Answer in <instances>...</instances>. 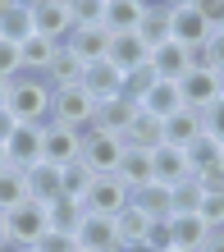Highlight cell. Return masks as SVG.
<instances>
[{"mask_svg":"<svg viewBox=\"0 0 224 252\" xmlns=\"http://www.w3.org/2000/svg\"><path fill=\"white\" fill-rule=\"evenodd\" d=\"M106 60H110L119 73H133V69H146L151 51L142 46V37H138V32H128V37H110V55H106Z\"/></svg>","mask_w":224,"mask_h":252,"instance_id":"603a6c76","label":"cell"},{"mask_svg":"<svg viewBox=\"0 0 224 252\" xmlns=\"http://www.w3.org/2000/svg\"><path fill=\"white\" fill-rule=\"evenodd\" d=\"M78 87L101 106V101L124 96V73H119L110 60H96V64H83V83H78Z\"/></svg>","mask_w":224,"mask_h":252,"instance_id":"30bf717a","label":"cell"},{"mask_svg":"<svg viewBox=\"0 0 224 252\" xmlns=\"http://www.w3.org/2000/svg\"><path fill=\"white\" fill-rule=\"evenodd\" d=\"M133 115H138V106H133V101H124V96L101 101V106H96V120H92V128L124 138V133H128V124H133Z\"/></svg>","mask_w":224,"mask_h":252,"instance_id":"484cf974","label":"cell"},{"mask_svg":"<svg viewBox=\"0 0 224 252\" xmlns=\"http://www.w3.org/2000/svg\"><path fill=\"white\" fill-rule=\"evenodd\" d=\"M41 160L55 170H69L83 160V133L64 124H41Z\"/></svg>","mask_w":224,"mask_h":252,"instance_id":"3957f363","label":"cell"},{"mask_svg":"<svg viewBox=\"0 0 224 252\" xmlns=\"http://www.w3.org/2000/svg\"><path fill=\"white\" fill-rule=\"evenodd\" d=\"M69 14H73V28H101V19H106V0H73Z\"/></svg>","mask_w":224,"mask_h":252,"instance_id":"8d00e7d4","label":"cell"},{"mask_svg":"<svg viewBox=\"0 0 224 252\" xmlns=\"http://www.w3.org/2000/svg\"><path fill=\"white\" fill-rule=\"evenodd\" d=\"M14 128H19V120L9 115V106H0V142H9V138H14Z\"/></svg>","mask_w":224,"mask_h":252,"instance_id":"ee69618b","label":"cell"},{"mask_svg":"<svg viewBox=\"0 0 224 252\" xmlns=\"http://www.w3.org/2000/svg\"><path fill=\"white\" fill-rule=\"evenodd\" d=\"M51 101L55 92L46 87V78H37V73H19V78L9 83V115L19 124H51Z\"/></svg>","mask_w":224,"mask_h":252,"instance_id":"6da1fadb","label":"cell"},{"mask_svg":"<svg viewBox=\"0 0 224 252\" xmlns=\"http://www.w3.org/2000/svg\"><path fill=\"white\" fill-rule=\"evenodd\" d=\"M5 229H9V243L19 248H37V239L51 229V216L41 202H19L14 211H5Z\"/></svg>","mask_w":224,"mask_h":252,"instance_id":"277c9868","label":"cell"},{"mask_svg":"<svg viewBox=\"0 0 224 252\" xmlns=\"http://www.w3.org/2000/svg\"><path fill=\"white\" fill-rule=\"evenodd\" d=\"M220 170H224V156H220Z\"/></svg>","mask_w":224,"mask_h":252,"instance_id":"816d5d0a","label":"cell"},{"mask_svg":"<svg viewBox=\"0 0 224 252\" xmlns=\"http://www.w3.org/2000/svg\"><path fill=\"white\" fill-rule=\"evenodd\" d=\"M46 216H51V229H59V234H78V225L87 220V206H83L78 197H55V202L46 206Z\"/></svg>","mask_w":224,"mask_h":252,"instance_id":"4dcf8cb0","label":"cell"},{"mask_svg":"<svg viewBox=\"0 0 224 252\" xmlns=\"http://www.w3.org/2000/svg\"><path fill=\"white\" fill-rule=\"evenodd\" d=\"M146 64H151L156 78L178 83V78L192 69V51H188V46H178V41H165V46H156V51H151V60H146Z\"/></svg>","mask_w":224,"mask_h":252,"instance_id":"9a60e30c","label":"cell"},{"mask_svg":"<svg viewBox=\"0 0 224 252\" xmlns=\"http://www.w3.org/2000/svg\"><path fill=\"white\" fill-rule=\"evenodd\" d=\"M9 243V229H5V211H0V248Z\"/></svg>","mask_w":224,"mask_h":252,"instance_id":"7dc6e473","label":"cell"},{"mask_svg":"<svg viewBox=\"0 0 224 252\" xmlns=\"http://www.w3.org/2000/svg\"><path fill=\"white\" fill-rule=\"evenodd\" d=\"M92 179H96V174L87 170L83 160H78V165H69V170H64V197H78V202H83L87 188H92Z\"/></svg>","mask_w":224,"mask_h":252,"instance_id":"74e56055","label":"cell"},{"mask_svg":"<svg viewBox=\"0 0 224 252\" xmlns=\"http://www.w3.org/2000/svg\"><path fill=\"white\" fill-rule=\"evenodd\" d=\"M206 138H215V142H224V96L215 101L211 110H206Z\"/></svg>","mask_w":224,"mask_h":252,"instance_id":"b9f144b4","label":"cell"},{"mask_svg":"<svg viewBox=\"0 0 224 252\" xmlns=\"http://www.w3.org/2000/svg\"><path fill=\"white\" fill-rule=\"evenodd\" d=\"M9 83H14V78H0V106L9 101Z\"/></svg>","mask_w":224,"mask_h":252,"instance_id":"bcb514c9","label":"cell"},{"mask_svg":"<svg viewBox=\"0 0 224 252\" xmlns=\"http://www.w3.org/2000/svg\"><path fill=\"white\" fill-rule=\"evenodd\" d=\"M142 110H146V115H156V120H169L174 110H183L178 83H165V78H156V87H151V92H146V101H142Z\"/></svg>","mask_w":224,"mask_h":252,"instance_id":"f546056e","label":"cell"},{"mask_svg":"<svg viewBox=\"0 0 224 252\" xmlns=\"http://www.w3.org/2000/svg\"><path fill=\"white\" fill-rule=\"evenodd\" d=\"M124 142L128 147H138V152H156L160 142H165V120H156V115H146L138 106V115H133V124L124 133Z\"/></svg>","mask_w":224,"mask_h":252,"instance_id":"cb8c5ba5","label":"cell"},{"mask_svg":"<svg viewBox=\"0 0 224 252\" xmlns=\"http://www.w3.org/2000/svg\"><path fill=\"white\" fill-rule=\"evenodd\" d=\"M55 55H59V46H55V41H46V37H37V32L28 37V41H19V69H23V73H37V78H41V73L51 69Z\"/></svg>","mask_w":224,"mask_h":252,"instance_id":"83f0119b","label":"cell"},{"mask_svg":"<svg viewBox=\"0 0 224 252\" xmlns=\"http://www.w3.org/2000/svg\"><path fill=\"white\" fill-rule=\"evenodd\" d=\"M73 243H78L83 252H124L110 216H87L83 225H78V234H73Z\"/></svg>","mask_w":224,"mask_h":252,"instance_id":"4fadbf2b","label":"cell"},{"mask_svg":"<svg viewBox=\"0 0 224 252\" xmlns=\"http://www.w3.org/2000/svg\"><path fill=\"white\" fill-rule=\"evenodd\" d=\"M64 51L78 64H96V60L110 55V32H106V28H73V32L64 37Z\"/></svg>","mask_w":224,"mask_h":252,"instance_id":"7c38bea8","label":"cell"},{"mask_svg":"<svg viewBox=\"0 0 224 252\" xmlns=\"http://www.w3.org/2000/svg\"><path fill=\"white\" fill-rule=\"evenodd\" d=\"M211 225H206L201 216H174L169 220V243L174 248H183V252H201L206 243H211Z\"/></svg>","mask_w":224,"mask_h":252,"instance_id":"ffe728a7","label":"cell"},{"mask_svg":"<svg viewBox=\"0 0 224 252\" xmlns=\"http://www.w3.org/2000/svg\"><path fill=\"white\" fill-rule=\"evenodd\" d=\"M206 5V19H211V28L215 32H224V0H201Z\"/></svg>","mask_w":224,"mask_h":252,"instance_id":"7bdbcfd3","label":"cell"},{"mask_svg":"<svg viewBox=\"0 0 224 252\" xmlns=\"http://www.w3.org/2000/svg\"><path fill=\"white\" fill-rule=\"evenodd\" d=\"M0 252H28V248H19V243H5V248H0Z\"/></svg>","mask_w":224,"mask_h":252,"instance_id":"681fc988","label":"cell"},{"mask_svg":"<svg viewBox=\"0 0 224 252\" xmlns=\"http://www.w3.org/2000/svg\"><path fill=\"white\" fill-rule=\"evenodd\" d=\"M19 46H14V41H5L0 37V78H19Z\"/></svg>","mask_w":224,"mask_h":252,"instance_id":"ab89813d","label":"cell"},{"mask_svg":"<svg viewBox=\"0 0 224 252\" xmlns=\"http://www.w3.org/2000/svg\"><path fill=\"white\" fill-rule=\"evenodd\" d=\"M188 152V165H192V174H201V170H211V165H220V156H224V142H215V138H201L192 142V147H183Z\"/></svg>","mask_w":224,"mask_h":252,"instance_id":"d6a6232c","label":"cell"},{"mask_svg":"<svg viewBox=\"0 0 224 252\" xmlns=\"http://www.w3.org/2000/svg\"><path fill=\"white\" fill-rule=\"evenodd\" d=\"M201 252H224V234H211V243H206Z\"/></svg>","mask_w":224,"mask_h":252,"instance_id":"f6af8a7d","label":"cell"},{"mask_svg":"<svg viewBox=\"0 0 224 252\" xmlns=\"http://www.w3.org/2000/svg\"><path fill=\"white\" fill-rule=\"evenodd\" d=\"M138 37H142V46H146V51H156V46H165V41H174L169 5H146V14H142V28H138Z\"/></svg>","mask_w":224,"mask_h":252,"instance_id":"4316f807","label":"cell"},{"mask_svg":"<svg viewBox=\"0 0 224 252\" xmlns=\"http://www.w3.org/2000/svg\"><path fill=\"white\" fill-rule=\"evenodd\" d=\"M96 120V101L83 92V87H69V92H55L51 101V124H64V128H78L87 133Z\"/></svg>","mask_w":224,"mask_h":252,"instance_id":"5b68a950","label":"cell"},{"mask_svg":"<svg viewBox=\"0 0 224 252\" xmlns=\"http://www.w3.org/2000/svg\"><path fill=\"white\" fill-rule=\"evenodd\" d=\"M28 252H78V243H73V234H59V229H46L37 239V248H28Z\"/></svg>","mask_w":224,"mask_h":252,"instance_id":"f35d334b","label":"cell"},{"mask_svg":"<svg viewBox=\"0 0 224 252\" xmlns=\"http://www.w3.org/2000/svg\"><path fill=\"white\" fill-rule=\"evenodd\" d=\"M142 14H146L142 0H106V19H101V28H106L110 37H128V32L142 28Z\"/></svg>","mask_w":224,"mask_h":252,"instance_id":"2e32d148","label":"cell"},{"mask_svg":"<svg viewBox=\"0 0 224 252\" xmlns=\"http://www.w3.org/2000/svg\"><path fill=\"white\" fill-rule=\"evenodd\" d=\"M178 96H183L188 110H201V115H206V110L224 96V78H220V73H211V69H188L183 78H178Z\"/></svg>","mask_w":224,"mask_h":252,"instance_id":"52a82bcc","label":"cell"},{"mask_svg":"<svg viewBox=\"0 0 224 252\" xmlns=\"http://www.w3.org/2000/svg\"><path fill=\"white\" fill-rule=\"evenodd\" d=\"M151 87H156V73H151V64H146V69H133V73H124V101H133V106H142Z\"/></svg>","mask_w":224,"mask_h":252,"instance_id":"d590c367","label":"cell"},{"mask_svg":"<svg viewBox=\"0 0 224 252\" xmlns=\"http://www.w3.org/2000/svg\"><path fill=\"white\" fill-rule=\"evenodd\" d=\"M201 206H206V192H201L197 179L174 188V216H201Z\"/></svg>","mask_w":224,"mask_h":252,"instance_id":"e575fe53","label":"cell"},{"mask_svg":"<svg viewBox=\"0 0 224 252\" xmlns=\"http://www.w3.org/2000/svg\"><path fill=\"white\" fill-rule=\"evenodd\" d=\"M9 165V152H5V142H0V170H5Z\"/></svg>","mask_w":224,"mask_h":252,"instance_id":"c3c4849f","label":"cell"},{"mask_svg":"<svg viewBox=\"0 0 224 252\" xmlns=\"http://www.w3.org/2000/svg\"><path fill=\"white\" fill-rule=\"evenodd\" d=\"M128 252H156V248H128Z\"/></svg>","mask_w":224,"mask_h":252,"instance_id":"f907efd6","label":"cell"},{"mask_svg":"<svg viewBox=\"0 0 224 252\" xmlns=\"http://www.w3.org/2000/svg\"><path fill=\"white\" fill-rule=\"evenodd\" d=\"M23 174H28V202L51 206L55 197H64V170H55V165H46V160H37V165L23 170Z\"/></svg>","mask_w":224,"mask_h":252,"instance_id":"5bb4252c","label":"cell"},{"mask_svg":"<svg viewBox=\"0 0 224 252\" xmlns=\"http://www.w3.org/2000/svg\"><path fill=\"white\" fill-rule=\"evenodd\" d=\"M5 152H9V165L32 170L37 160H41V124H19L14 138L5 142Z\"/></svg>","mask_w":224,"mask_h":252,"instance_id":"e0dca14e","label":"cell"},{"mask_svg":"<svg viewBox=\"0 0 224 252\" xmlns=\"http://www.w3.org/2000/svg\"><path fill=\"white\" fill-rule=\"evenodd\" d=\"M0 37L14 41V46L32 37V9L23 0H0Z\"/></svg>","mask_w":224,"mask_h":252,"instance_id":"d4e9b609","label":"cell"},{"mask_svg":"<svg viewBox=\"0 0 224 252\" xmlns=\"http://www.w3.org/2000/svg\"><path fill=\"white\" fill-rule=\"evenodd\" d=\"M128 202H133V192L119 184L114 174H96V179H92V188H87V197H83L87 216H110V220L124 211Z\"/></svg>","mask_w":224,"mask_h":252,"instance_id":"9c48e42d","label":"cell"},{"mask_svg":"<svg viewBox=\"0 0 224 252\" xmlns=\"http://www.w3.org/2000/svg\"><path fill=\"white\" fill-rule=\"evenodd\" d=\"M151 225H156V220H146L142 211H138V206H124V211H119L114 216V234H119V248H146V239H151Z\"/></svg>","mask_w":224,"mask_h":252,"instance_id":"44dd1931","label":"cell"},{"mask_svg":"<svg viewBox=\"0 0 224 252\" xmlns=\"http://www.w3.org/2000/svg\"><path fill=\"white\" fill-rule=\"evenodd\" d=\"M32 9V32L55 41V46H64V37L73 32V14H69V0H37Z\"/></svg>","mask_w":224,"mask_h":252,"instance_id":"ba28073f","label":"cell"},{"mask_svg":"<svg viewBox=\"0 0 224 252\" xmlns=\"http://www.w3.org/2000/svg\"><path fill=\"white\" fill-rule=\"evenodd\" d=\"M169 23H174V41L188 51H201L211 41V19H206V5L201 0H174L169 5Z\"/></svg>","mask_w":224,"mask_h":252,"instance_id":"7a4b0ae2","label":"cell"},{"mask_svg":"<svg viewBox=\"0 0 224 252\" xmlns=\"http://www.w3.org/2000/svg\"><path fill=\"white\" fill-rule=\"evenodd\" d=\"M169 252H183V248H169Z\"/></svg>","mask_w":224,"mask_h":252,"instance_id":"f5cc1de1","label":"cell"},{"mask_svg":"<svg viewBox=\"0 0 224 252\" xmlns=\"http://www.w3.org/2000/svg\"><path fill=\"white\" fill-rule=\"evenodd\" d=\"M192 69H211L224 78V32H211V41L201 51H192Z\"/></svg>","mask_w":224,"mask_h":252,"instance_id":"836d02e7","label":"cell"},{"mask_svg":"<svg viewBox=\"0 0 224 252\" xmlns=\"http://www.w3.org/2000/svg\"><path fill=\"white\" fill-rule=\"evenodd\" d=\"M41 78H46V87H51V92H69V87H78V83H83V64L73 60L64 46H59V55L51 60V69L41 73Z\"/></svg>","mask_w":224,"mask_h":252,"instance_id":"f1b7e54d","label":"cell"},{"mask_svg":"<svg viewBox=\"0 0 224 252\" xmlns=\"http://www.w3.org/2000/svg\"><path fill=\"white\" fill-rule=\"evenodd\" d=\"M151 174H156V184H188L192 179V165H188V152L183 147H169V142H160L156 152H151Z\"/></svg>","mask_w":224,"mask_h":252,"instance_id":"8fae6325","label":"cell"},{"mask_svg":"<svg viewBox=\"0 0 224 252\" xmlns=\"http://www.w3.org/2000/svg\"><path fill=\"white\" fill-rule=\"evenodd\" d=\"M114 179L124 184L128 192H142L146 184L156 179V174H151V152H138V147H124V156H119V170H114Z\"/></svg>","mask_w":224,"mask_h":252,"instance_id":"ac0fdd59","label":"cell"},{"mask_svg":"<svg viewBox=\"0 0 224 252\" xmlns=\"http://www.w3.org/2000/svg\"><path fill=\"white\" fill-rule=\"evenodd\" d=\"M192 179L201 184V192H206V197H224V170H220V165L201 170V174H192Z\"/></svg>","mask_w":224,"mask_h":252,"instance_id":"60d3db41","label":"cell"},{"mask_svg":"<svg viewBox=\"0 0 224 252\" xmlns=\"http://www.w3.org/2000/svg\"><path fill=\"white\" fill-rule=\"evenodd\" d=\"M201 133H206V115L201 110H188L183 106V110H174L169 120H165V142L169 147H192Z\"/></svg>","mask_w":224,"mask_h":252,"instance_id":"7402d4cb","label":"cell"},{"mask_svg":"<svg viewBox=\"0 0 224 252\" xmlns=\"http://www.w3.org/2000/svg\"><path fill=\"white\" fill-rule=\"evenodd\" d=\"M124 138H114V133H101V128H87L83 133V165L92 174H114L119 170V156H124Z\"/></svg>","mask_w":224,"mask_h":252,"instance_id":"8992f818","label":"cell"},{"mask_svg":"<svg viewBox=\"0 0 224 252\" xmlns=\"http://www.w3.org/2000/svg\"><path fill=\"white\" fill-rule=\"evenodd\" d=\"M19 202H28V174L19 165L0 170V211H14Z\"/></svg>","mask_w":224,"mask_h":252,"instance_id":"1f68e13d","label":"cell"},{"mask_svg":"<svg viewBox=\"0 0 224 252\" xmlns=\"http://www.w3.org/2000/svg\"><path fill=\"white\" fill-rule=\"evenodd\" d=\"M133 206H138L146 220H156V225H160V220H174V188L151 179L142 192H133Z\"/></svg>","mask_w":224,"mask_h":252,"instance_id":"d6986e66","label":"cell"},{"mask_svg":"<svg viewBox=\"0 0 224 252\" xmlns=\"http://www.w3.org/2000/svg\"><path fill=\"white\" fill-rule=\"evenodd\" d=\"M78 252H83V248H78Z\"/></svg>","mask_w":224,"mask_h":252,"instance_id":"db71d44e","label":"cell"}]
</instances>
